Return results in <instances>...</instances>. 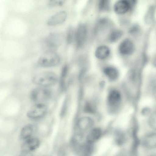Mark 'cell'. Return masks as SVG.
Here are the masks:
<instances>
[{
  "label": "cell",
  "mask_w": 156,
  "mask_h": 156,
  "mask_svg": "<svg viewBox=\"0 0 156 156\" xmlns=\"http://www.w3.org/2000/svg\"><path fill=\"white\" fill-rule=\"evenodd\" d=\"M22 104L20 98L13 93L0 108V115L5 118L15 119L21 114Z\"/></svg>",
  "instance_id": "1"
},
{
  "label": "cell",
  "mask_w": 156,
  "mask_h": 156,
  "mask_svg": "<svg viewBox=\"0 0 156 156\" xmlns=\"http://www.w3.org/2000/svg\"><path fill=\"white\" fill-rule=\"evenodd\" d=\"M33 82L37 85L46 87L53 86L57 83V75L51 71L42 72L34 76L32 78Z\"/></svg>",
  "instance_id": "2"
},
{
  "label": "cell",
  "mask_w": 156,
  "mask_h": 156,
  "mask_svg": "<svg viewBox=\"0 0 156 156\" xmlns=\"http://www.w3.org/2000/svg\"><path fill=\"white\" fill-rule=\"evenodd\" d=\"M60 61V57L57 53L48 51L44 52L40 56L38 64L43 67H50L57 65Z\"/></svg>",
  "instance_id": "3"
},
{
  "label": "cell",
  "mask_w": 156,
  "mask_h": 156,
  "mask_svg": "<svg viewBox=\"0 0 156 156\" xmlns=\"http://www.w3.org/2000/svg\"><path fill=\"white\" fill-rule=\"evenodd\" d=\"M51 96V90L44 87L34 88L31 91L30 94L31 100L36 103H42L48 101Z\"/></svg>",
  "instance_id": "4"
},
{
  "label": "cell",
  "mask_w": 156,
  "mask_h": 156,
  "mask_svg": "<svg viewBox=\"0 0 156 156\" xmlns=\"http://www.w3.org/2000/svg\"><path fill=\"white\" fill-rule=\"evenodd\" d=\"M48 108L43 103H36L31 106L26 112L27 117L31 120H37L44 116L47 114Z\"/></svg>",
  "instance_id": "5"
},
{
  "label": "cell",
  "mask_w": 156,
  "mask_h": 156,
  "mask_svg": "<svg viewBox=\"0 0 156 156\" xmlns=\"http://www.w3.org/2000/svg\"><path fill=\"white\" fill-rule=\"evenodd\" d=\"M75 33L76 46L77 48L80 49L84 45L87 36V28L84 24H80L78 27Z\"/></svg>",
  "instance_id": "6"
},
{
  "label": "cell",
  "mask_w": 156,
  "mask_h": 156,
  "mask_svg": "<svg viewBox=\"0 0 156 156\" xmlns=\"http://www.w3.org/2000/svg\"><path fill=\"white\" fill-rule=\"evenodd\" d=\"M92 144L83 141L72 145L77 156H91L93 148Z\"/></svg>",
  "instance_id": "7"
},
{
  "label": "cell",
  "mask_w": 156,
  "mask_h": 156,
  "mask_svg": "<svg viewBox=\"0 0 156 156\" xmlns=\"http://www.w3.org/2000/svg\"><path fill=\"white\" fill-rule=\"evenodd\" d=\"M40 144L38 139L33 137L23 141L21 146L20 152L31 153L38 148Z\"/></svg>",
  "instance_id": "8"
},
{
  "label": "cell",
  "mask_w": 156,
  "mask_h": 156,
  "mask_svg": "<svg viewBox=\"0 0 156 156\" xmlns=\"http://www.w3.org/2000/svg\"><path fill=\"white\" fill-rule=\"evenodd\" d=\"M93 121L90 118L88 117H83L79 119L76 123V127L79 130V133L82 134L84 132L90 130L92 127Z\"/></svg>",
  "instance_id": "9"
},
{
  "label": "cell",
  "mask_w": 156,
  "mask_h": 156,
  "mask_svg": "<svg viewBox=\"0 0 156 156\" xmlns=\"http://www.w3.org/2000/svg\"><path fill=\"white\" fill-rule=\"evenodd\" d=\"M37 126L34 124L29 123L24 125L21 128L20 133V138L24 141L33 136L36 131Z\"/></svg>",
  "instance_id": "10"
},
{
  "label": "cell",
  "mask_w": 156,
  "mask_h": 156,
  "mask_svg": "<svg viewBox=\"0 0 156 156\" xmlns=\"http://www.w3.org/2000/svg\"><path fill=\"white\" fill-rule=\"evenodd\" d=\"M63 39V36L62 34L58 33H52L47 37L46 43L49 48H55L60 45Z\"/></svg>",
  "instance_id": "11"
},
{
  "label": "cell",
  "mask_w": 156,
  "mask_h": 156,
  "mask_svg": "<svg viewBox=\"0 0 156 156\" xmlns=\"http://www.w3.org/2000/svg\"><path fill=\"white\" fill-rule=\"evenodd\" d=\"M119 50V53L122 55H130L133 54L134 51V44L130 39H125L120 44Z\"/></svg>",
  "instance_id": "12"
},
{
  "label": "cell",
  "mask_w": 156,
  "mask_h": 156,
  "mask_svg": "<svg viewBox=\"0 0 156 156\" xmlns=\"http://www.w3.org/2000/svg\"><path fill=\"white\" fill-rule=\"evenodd\" d=\"M67 16V13L65 11H59L50 17L47 22V24L49 26H52L62 23L65 21Z\"/></svg>",
  "instance_id": "13"
},
{
  "label": "cell",
  "mask_w": 156,
  "mask_h": 156,
  "mask_svg": "<svg viewBox=\"0 0 156 156\" xmlns=\"http://www.w3.org/2000/svg\"><path fill=\"white\" fill-rule=\"evenodd\" d=\"M131 8V4L128 1L121 0L117 1L114 4V10L117 14H122L127 12Z\"/></svg>",
  "instance_id": "14"
},
{
  "label": "cell",
  "mask_w": 156,
  "mask_h": 156,
  "mask_svg": "<svg viewBox=\"0 0 156 156\" xmlns=\"http://www.w3.org/2000/svg\"><path fill=\"white\" fill-rule=\"evenodd\" d=\"M12 87L10 83L0 85V108L5 101L13 93Z\"/></svg>",
  "instance_id": "15"
},
{
  "label": "cell",
  "mask_w": 156,
  "mask_h": 156,
  "mask_svg": "<svg viewBox=\"0 0 156 156\" xmlns=\"http://www.w3.org/2000/svg\"><path fill=\"white\" fill-rule=\"evenodd\" d=\"M101 130L98 128H94L90 130L86 137V141L92 144L97 141L101 136Z\"/></svg>",
  "instance_id": "16"
},
{
  "label": "cell",
  "mask_w": 156,
  "mask_h": 156,
  "mask_svg": "<svg viewBox=\"0 0 156 156\" xmlns=\"http://www.w3.org/2000/svg\"><path fill=\"white\" fill-rule=\"evenodd\" d=\"M143 145L148 148H153L156 147V136L155 133H151L147 134L142 140Z\"/></svg>",
  "instance_id": "17"
},
{
  "label": "cell",
  "mask_w": 156,
  "mask_h": 156,
  "mask_svg": "<svg viewBox=\"0 0 156 156\" xmlns=\"http://www.w3.org/2000/svg\"><path fill=\"white\" fill-rule=\"evenodd\" d=\"M110 53L109 48L105 45H101L96 49L95 55L96 57L100 59H103L108 56Z\"/></svg>",
  "instance_id": "18"
},
{
  "label": "cell",
  "mask_w": 156,
  "mask_h": 156,
  "mask_svg": "<svg viewBox=\"0 0 156 156\" xmlns=\"http://www.w3.org/2000/svg\"><path fill=\"white\" fill-rule=\"evenodd\" d=\"M121 96L119 93L116 90L111 91L108 97V101L110 105H114L120 101Z\"/></svg>",
  "instance_id": "19"
},
{
  "label": "cell",
  "mask_w": 156,
  "mask_h": 156,
  "mask_svg": "<svg viewBox=\"0 0 156 156\" xmlns=\"http://www.w3.org/2000/svg\"><path fill=\"white\" fill-rule=\"evenodd\" d=\"M105 74L110 79L115 80L118 76V72L117 69L112 66L105 67L104 70Z\"/></svg>",
  "instance_id": "20"
},
{
  "label": "cell",
  "mask_w": 156,
  "mask_h": 156,
  "mask_svg": "<svg viewBox=\"0 0 156 156\" xmlns=\"http://www.w3.org/2000/svg\"><path fill=\"white\" fill-rule=\"evenodd\" d=\"M68 66L66 65L63 67L59 79V84L61 88L64 90L65 88L66 80L68 71Z\"/></svg>",
  "instance_id": "21"
},
{
  "label": "cell",
  "mask_w": 156,
  "mask_h": 156,
  "mask_svg": "<svg viewBox=\"0 0 156 156\" xmlns=\"http://www.w3.org/2000/svg\"><path fill=\"white\" fill-rule=\"evenodd\" d=\"M123 34L122 31L119 30H115L112 31L109 34L108 40L110 42H113L117 41L119 39Z\"/></svg>",
  "instance_id": "22"
},
{
  "label": "cell",
  "mask_w": 156,
  "mask_h": 156,
  "mask_svg": "<svg viewBox=\"0 0 156 156\" xmlns=\"http://www.w3.org/2000/svg\"><path fill=\"white\" fill-rule=\"evenodd\" d=\"M110 6L109 1L107 0H101L99 1L98 4L99 10L101 11H107Z\"/></svg>",
  "instance_id": "23"
},
{
  "label": "cell",
  "mask_w": 156,
  "mask_h": 156,
  "mask_svg": "<svg viewBox=\"0 0 156 156\" xmlns=\"http://www.w3.org/2000/svg\"><path fill=\"white\" fill-rule=\"evenodd\" d=\"M75 33L72 27H70L67 32L66 36V41L68 44H71L74 37Z\"/></svg>",
  "instance_id": "24"
},
{
  "label": "cell",
  "mask_w": 156,
  "mask_h": 156,
  "mask_svg": "<svg viewBox=\"0 0 156 156\" xmlns=\"http://www.w3.org/2000/svg\"><path fill=\"white\" fill-rule=\"evenodd\" d=\"M64 2L63 0H51L49 1L48 4L50 6H60L63 5Z\"/></svg>",
  "instance_id": "25"
},
{
  "label": "cell",
  "mask_w": 156,
  "mask_h": 156,
  "mask_svg": "<svg viewBox=\"0 0 156 156\" xmlns=\"http://www.w3.org/2000/svg\"><path fill=\"white\" fill-rule=\"evenodd\" d=\"M84 110L86 112L91 113L93 111V108L91 104L88 102L86 103L84 107Z\"/></svg>",
  "instance_id": "26"
},
{
  "label": "cell",
  "mask_w": 156,
  "mask_h": 156,
  "mask_svg": "<svg viewBox=\"0 0 156 156\" xmlns=\"http://www.w3.org/2000/svg\"><path fill=\"white\" fill-rule=\"evenodd\" d=\"M67 104V99H65L64 103H63L60 115L62 117L65 115L66 110V108Z\"/></svg>",
  "instance_id": "27"
},
{
  "label": "cell",
  "mask_w": 156,
  "mask_h": 156,
  "mask_svg": "<svg viewBox=\"0 0 156 156\" xmlns=\"http://www.w3.org/2000/svg\"><path fill=\"white\" fill-rule=\"evenodd\" d=\"M131 28L129 32L131 34H135L137 33L139 30L138 27L136 26H134Z\"/></svg>",
  "instance_id": "28"
},
{
  "label": "cell",
  "mask_w": 156,
  "mask_h": 156,
  "mask_svg": "<svg viewBox=\"0 0 156 156\" xmlns=\"http://www.w3.org/2000/svg\"><path fill=\"white\" fill-rule=\"evenodd\" d=\"M19 156H33L31 153L20 152Z\"/></svg>",
  "instance_id": "29"
},
{
  "label": "cell",
  "mask_w": 156,
  "mask_h": 156,
  "mask_svg": "<svg viewBox=\"0 0 156 156\" xmlns=\"http://www.w3.org/2000/svg\"><path fill=\"white\" fill-rule=\"evenodd\" d=\"M150 156H156V155L155 154H153V155H152Z\"/></svg>",
  "instance_id": "30"
}]
</instances>
